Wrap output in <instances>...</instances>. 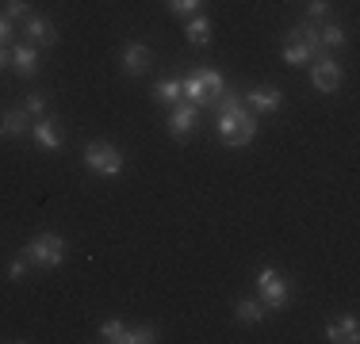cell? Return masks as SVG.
I'll use <instances>...</instances> for the list:
<instances>
[{
    "label": "cell",
    "mask_w": 360,
    "mask_h": 344,
    "mask_svg": "<svg viewBox=\"0 0 360 344\" xmlns=\"http://www.w3.org/2000/svg\"><path fill=\"white\" fill-rule=\"evenodd\" d=\"M215 115H219V138L222 145H230V150H242V145H250L257 138V115L253 111H245V100L238 96V92H222L215 100Z\"/></svg>",
    "instance_id": "6da1fadb"
},
{
    "label": "cell",
    "mask_w": 360,
    "mask_h": 344,
    "mask_svg": "<svg viewBox=\"0 0 360 344\" xmlns=\"http://www.w3.org/2000/svg\"><path fill=\"white\" fill-rule=\"evenodd\" d=\"M180 81H184V100L195 103V107H215V100L226 92V77L219 69H195Z\"/></svg>",
    "instance_id": "7a4b0ae2"
},
{
    "label": "cell",
    "mask_w": 360,
    "mask_h": 344,
    "mask_svg": "<svg viewBox=\"0 0 360 344\" xmlns=\"http://www.w3.org/2000/svg\"><path fill=\"white\" fill-rule=\"evenodd\" d=\"M23 256H27L35 268L50 272V268H62V264H65L70 245H65L62 234H39V237H31V245L23 249Z\"/></svg>",
    "instance_id": "3957f363"
},
{
    "label": "cell",
    "mask_w": 360,
    "mask_h": 344,
    "mask_svg": "<svg viewBox=\"0 0 360 344\" xmlns=\"http://www.w3.org/2000/svg\"><path fill=\"white\" fill-rule=\"evenodd\" d=\"M257 298H261L264 310H284L291 303V283L284 272H276L272 264H264L261 272H257Z\"/></svg>",
    "instance_id": "277c9868"
},
{
    "label": "cell",
    "mask_w": 360,
    "mask_h": 344,
    "mask_svg": "<svg viewBox=\"0 0 360 344\" xmlns=\"http://www.w3.org/2000/svg\"><path fill=\"white\" fill-rule=\"evenodd\" d=\"M84 168L96 172V176H119L127 168V157L115 142H89L84 145Z\"/></svg>",
    "instance_id": "5b68a950"
},
{
    "label": "cell",
    "mask_w": 360,
    "mask_h": 344,
    "mask_svg": "<svg viewBox=\"0 0 360 344\" xmlns=\"http://www.w3.org/2000/svg\"><path fill=\"white\" fill-rule=\"evenodd\" d=\"M20 31L27 34V42H31V46H39V50H50V46L58 42V31H54V23H50L46 15H35V12H31L27 20L20 23Z\"/></svg>",
    "instance_id": "8992f818"
},
{
    "label": "cell",
    "mask_w": 360,
    "mask_h": 344,
    "mask_svg": "<svg viewBox=\"0 0 360 344\" xmlns=\"http://www.w3.org/2000/svg\"><path fill=\"white\" fill-rule=\"evenodd\" d=\"M341 81H345L341 65L333 62L330 54H322L319 62H314V69H311V84H314L319 92H338V88H341Z\"/></svg>",
    "instance_id": "52a82bcc"
},
{
    "label": "cell",
    "mask_w": 360,
    "mask_h": 344,
    "mask_svg": "<svg viewBox=\"0 0 360 344\" xmlns=\"http://www.w3.org/2000/svg\"><path fill=\"white\" fill-rule=\"evenodd\" d=\"M195 123H200V107H195V103H188V100L173 103V115H169V134L184 142V138H192Z\"/></svg>",
    "instance_id": "ba28073f"
},
{
    "label": "cell",
    "mask_w": 360,
    "mask_h": 344,
    "mask_svg": "<svg viewBox=\"0 0 360 344\" xmlns=\"http://www.w3.org/2000/svg\"><path fill=\"white\" fill-rule=\"evenodd\" d=\"M150 62H153V50L146 46V42H127L123 54H119V65H123V73H131V77H142L146 69H150Z\"/></svg>",
    "instance_id": "9c48e42d"
},
{
    "label": "cell",
    "mask_w": 360,
    "mask_h": 344,
    "mask_svg": "<svg viewBox=\"0 0 360 344\" xmlns=\"http://www.w3.org/2000/svg\"><path fill=\"white\" fill-rule=\"evenodd\" d=\"M242 100L250 103L253 115H272V111H280V103H284V92H280V88H269V84H261V88H250Z\"/></svg>",
    "instance_id": "30bf717a"
},
{
    "label": "cell",
    "mask_w": 360,
    "mask_h": 344,
    "mask_svg": "<svg viewBox=\"0 0 360 344\" xmlns=\"http://www.w3.org/2000/svg\"><path fill=\"white\" fill-rule=\"evenodd\" d=\"M31 138H35L42 150H62V142H65V134H62V126H58V119H50V115L31 119Z\"/></svg>",
    "instance_id": "8fae6325"
},
{
    "label": "cell",
    "mask_w": 360,
    "mask_h": 344,
    "mask_svg": "<svg viewBox=\"0 0 360 344\" xmlns=\"http://www.w3.org/2000/svg\"><path fill=\"white\" fill-rule=\"evenodd\" d=\"M326 340H333V344H356V340H360L356 317L345 314V317H333V322H326Z\"/></svg>",
    "instance_id": "7c38bea8"
},
{
    "label": "cell",
    "mask_w": 360,
    "mask_h": 344,
    "mask_svg": "<svg viewBox=\"0 0 360 344\" xmlns=\"http://www.w3.org/2000/svg\"><path fill=\"white\" fill-rule=\"evenodd\" d=\"M31 134V115L23 107H8L0 111V138H23Z\"/></svg>",
    "instance_id": "4fadbf2b"
},
{
    "label": "cell",
    "mask_w": 360,
    "mask_h": 344,
    "mask_svg": "<svg viewBox=\"0 0 360 344\" xmlns=\"http://www.w3.org/2000/svg\"><path fill=\"white\" fill-rule=\"evenodd\" d=\"M288 42H303V46L314 54V62H319L322 54H330V50L322 46V39H319V27H314V23H307V20H303V23H295V27L288 31Z\"/></svg>",
    "instance_id": "5bb4252c"
},
{
    "label": "cell",
    "mask_w": 360,
    "mask_h": 344,
    "mask_svg": "<svg viewBox=\"0 0 360 344\" xmlns=\"http://www.w3.org/2000/svg\"><path fill=\"white\" fill-rule=\"evenodd\" d=\"M12 69L20 77H35L39 73V46H31V42H23V46L12 50Z\"/></svg>",
    "instance_id": "9a60e30c"
},
{
    "label": "cell",
    "mask_w": 360,
    "mask_h": 344,
    "mask_svg": "<svg viewBox=\"0 0 360 344\" xmlns=\"http://www.w3.org/2000/svg\"><path fill=\"white\" fill-rule=\"evenodd\" d=\"M180 100H184V81L180 77H165V81L153 84V103H169L173 107Z\"/></svg>",
    "instance_id": "2e32d148"
},
{
    "label": "cell",
    "mask_w": 360,
    "mask_h": 344,
    "mask_svg": "<svg viewBox=\"0 0 360 344\" xmlns=\"http://www.w3.org/2000/svg\"><path fill=\"white\" fill-rule=\"evenodd\" d=\"M184 34H188L192 46H207V42H211V20H207V15H192L188 27H184Z\"/></svg>",
    "instance_id": "e0dca14e"
},
{
    "label": "cell",
    "mask_w": 360,
    "mask_h": 344,
    "mask_svg": "<svg viewBox=\"0 0 360 344\" xmlns=\"http://www.w3.org/2000/svg\"><path fill=\"white\" fill-rule=\"evenodd\" d=\"M234 317H238L242 325H261V317H264L261 298H242V303L234 306Z\"/></svg>",
    "instance_id": "ac0fdd59"
},
{
    "label": "cell",
    "mask_w": 360,
    "mask_h": 344,
    "mask_svg": "<svg viewBox=\"0 0 360 344\" xmlns=\"http://www.w3.org/2000/svg\"><path fill=\"white\" fill-rule=\"evenodd\" d=\"M150 340H158L153 325H127L123 329V344H150Z\"/></svg>",
    "instance_id": "d6986e66"
},
{
    "label": "cell",
    "mask_w": 360,
    "mask_h": 344,
    "mask_svg": "<svg viewBox=\"0 0 360 344\" xmlns=\"http://www.w3.org/2000/svg\"><path fill=\"white\" fill-rule=\"evenodd\" d=\"M284 62L288 65H307V62H314V54L303 42H284Z\"/></svg>",
    "instance_id": "ffe728a7"
},
{
    "label": "cell",
    "mask_w": 360,
    "mask_h": 344,
    "mask_svg": "<svg viewBox=\"0 0 360 344\" xmlns=\"http://www.w3.org/2000/svg\"><path fill=\"white\" fill-rule=\"evenodd\" d=\"M4 15L20 27V23L31 15V0H4Z\"/></svg>",
    "instance_id": "44dd1931"
},
{
    "label": "cell",
    "mask_w": 360,
    "mask_h": 344,
    "mask_svg": "<svg viewBox=\"0 0 360 344\" xmlns=\"http://www.w3.org/2000/svg\"><path fill=\"white\" fill-rule=\"evenodd\" d=\"M319 39H322V46H326V50L345 46V31H341L338 23H326V27H319Z\"/></svg>",
    "instance_id": "7402d4cb"
},
{
    "label": "cell",
    "mask_w": 360,
    "mask_h": 344,
    "mask_svg": "<svg viewBox=\"0 0 360 344\" xmlns=\"http://www.w3.org/2000/svg\"><path fill=\"white\" fill-rule=\"evenodd\" d=\"M123 329H127V325L119 322V317H108V322L100 325V340H108V344H123Z\"/></svg>",
    "instance_id": "603a6c76"
},
{
    "label": "cell",
    "mask_w": 360,
    "mask_h": 344,
    "mask_svg": "<svg viewBox=\"0 0 360 344\" xmlns=\"http://www.w3.org/2000/svg\"><path fill=\"white\" fill-rule=\"evenodd\" d=\"M165 4H169L173 15H195L203 8V0H165Z\"/></svg>",
    "instance_id": "cb8c5ba5"
},
{
    "label": "cell",
    "mask_w": 360,
    "mask_h": 344,
    "mask_svg": "<svg viewBox=\"0 0 360 344\" xmlns=\"http://www.w3.org/2000/svg\"><path fill=\"white\" fill-rule=\"evenodd\" d=\"M23 111H27L31 119H42V115H46V100H42L39 92H31V96H27V103H23Z\"/></svg>",
    "instance_id": "d4e9b609"
},
{
    "label": "cell",
    "mask_w": 360,
    "mask_h": 344,
    "mask_svg": "<svg viewBox=\"0 0 360 344\" xmlns=\"http://www.w3.org/2000/svg\"><path fill=\"white\" fill-rule=\"evenodd\" d=\"M326 15H330V0H311V4H307V23L326 20Z\"/></svg>",
    "instance_id": "484cf974"
},
{
    "label": "cell",
    "mask_w": 360,
    "mask_h": 344,
    "mask_svg": "<svg viewBox=\"0 0 360 344\" xmlns=\"http://www.w3.org/2000/svg\"><path fill=\"white\" fill-rule=\"evenodd\" d=\"M27 268H31V260H27V256H15V260L8 264V279H12V283H20L23 275H27Z\"/></svg>",
    "instance_id": "4316f807"
},
{
    "label": "cell",
    "mask_w": 360,
    "mask_h": 344,
    "mask_svg": "<svg viewBox=\"0 0 360 344\" xmlns=\"http://www.w3.org/2000/svg\"><path fill=\"white\" fill-rule=\"evenodd\" d=\"M12 34H15V23L0 12V46H8V42H12Z\"/></svg>",
    "instance_id": "83f0119b"
},
{
    "label": "cell",
    "mask_w": 360,
    "mask_h": 344,
    "mask_svg": "<svg viewBox=\"0 0 360 344\" xmlns=\"http://www.w3.org/2000/svg\"><path fill=\"white\" fill-rule=\"evenodd\" d=\"M8 65H12V50H8V46H0V73H4Z\"/></svg>",
    "instance_id": "f1b7e54d"
}]
</instances>
